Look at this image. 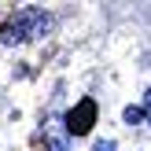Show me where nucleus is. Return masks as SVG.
<instances>
[{
  "label": "nucleus",
  "mask_w": 151,
  "mask_h": 151,
  "mask_svg": "<svg viewBox=\"0 0 151 151\" xmlns=\"http://www.w3.org/2000/svg\"><path fill=\"white\" fill-rule=\"evenodd\" d=\"M44 29H48V15H44V11H33V7H26V11H19L4 29H0V41H4V44L29 41V37H41Z\"/></svg>",
  "instance_id": "obj_1"
},
{
  "label": "nucleus",
  "mask_w": 151,
  "mask_h": 151,
  "mask_svg": "<svg viewBox=\"0 0 151 151\" xmlns=\"http://www.w3.org/2000/svg\"><path fill=\"white\" fill-rule=\"evenodd\" d=\"M92 118H96V103L92 100H81L78 107L66 114V129H70L74 137H85V133L92 129Z\"/></svg>",
  "instance_id": "obj_2"
},
{
  "label": "nucleus",
  "mask_w": 151,
  "mask_h": 151,
  "mask_svg": "<svg viewBox=\"0 0 151 151\" xmlns=\"http://www.w3.org/2000/svg\"><path fill=\"white\" fill-rule=\"evenodd\" d=\"M140 118H147V114H144V107H125V122H133V125H137Z\"/></svg>",
  "instance_id": "obj_3"
},
{
  "label": "nucleus",
  "mask_w": 151,
  "mask_h": 151,
  "mask_svg": "<svg viewBox=\"0 0 151 151\" xmlns=\"http://www.w3.org/2000/svg\"><path fill=\"white\" fill-rule=\"evenodd\" d=\"M96 151H114V144H111V140H107V144H100V147H96Z\"/></svg>",
  "instance_id": "obj_5"
},
{
  "label": "nucleus",
  "mask_w": 151,
  "mask_h": 151,
  "mask_svg": "<svg viewBox=\"0 0 151 151\" xmlns=\"http://www.w3.org/2000/svg\"><path fill=\"white\" fill-rule=\"evenodd\" d=\"M144 114H147V122H151V88H147V96H144Z\"/></svg>",
  "instance_id": "obj_4"
}]
</instances>
